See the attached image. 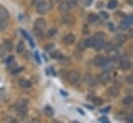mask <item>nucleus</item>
Instances as JSON below:
<instances>
[{
    "label": "nucleus",
    "instance_id": "1",
    "mask_svg": "<svg viewBox=\"0 0 133 123\" xmlns=\"http://www.w3.org/2000/svg\"><path fill=\"white\" fill-rule=\"evenodd\" d=\"M66 79L70 84H76L79 81V73L77 71H75V70H70L67 73Z\"/></svg>",
    "mask_w": 133,
    "mask_h": 123
},
{
    "label": "nucleus",
    "instance_id": "2",
    "mask_svg": "<svg viewBox=\"0 0 133 123\" xmlns=\"http://www.w3.org/2000/svg\"><path fill=\"white\" fill-rule=\"evenodd\" d=\"M34 28H35V30L36 31H40V32H42V31L46 28V22H45V20L42 19V18H38V19H36L35 22H34Z\"/></svg>",
    "mask_w": 133,
    "mask_h": 123
},
{
    "label": "nucleus",
    "instance_id": "3",
    "mask_svg": "<svg viewBox=\"0 0 133 123\" xmlns=\"http://www.w3.org/2000/svg\"><path fill=\"white\" fill-rule=\"evenodd\" d=\"M50 7H51V4L45 2V1H43L39 6H37V13L39 15H45L49 11Z\"/></svg>",
    "mask_w": 133,
    "mask_h": 123
},
{
    "label": "nucleus",
    "instance_id": "4",
    "mask_svg": "<svg viewBox=\"0 0 133 123\" xmlns=\"http://www.w3.org/2000/svg\"><path fill=\"white\" fill-rule=\"evenodd\" d=\"M104 40L103 38H95L94 40V45H93V48L96 50V51H99L101 49L104 48Z\"/></svg>",
    "mask_w": 133,
    "mask_h": 123
},
{
    "label": "nucleus",
    "instance_id": "5",
    "mask_svg": "<svg viewBox=\"0 0 133 123\" xmlns=\"http://www.w3.org/2000/svg\"><path fill=\"white\" fill-rule=\"evenodd\" d=\"M110 81V76H109V73L108 72H106V71H104V72H102L101 75L99 76V82L101 84H106V83H108Z\"/></svg>",
    "mask_w": 133,
    "mask_h": 123
},
{
    "label": "nucleus",
    "instance_id": "6",
    "mask_svg": "<svg viewBox=\"0 0 133 123\" xmlns=\"http://www.w3.org/2000/svg\"><path fill=\"white\" fill-rule=\"evenodd\" d=\"M105 63H106V60H105V58L102 55H97L94 58V64L96 66H104Z\"/></svg>",
    "mask_w": 133,
    "mask_h": 123
},
{
    "label": "nucleus",
    "instance_id": "7",
    "mask_svg": "<svg viewBox=\"0 0 133 123\" xmlns=\"http://www.w3.org/2000/svg\"><path fill=\"white\" fill-rule=\"evenodd\" d=\"M63 41H64V44H66V45H72V44L75 41V36H74L73 34H67V35L64 36Z\"/></svg>",
    "mask_w": 133,
    "mask_h": 123
},
{
    "label": "nucleus",
    "instance_id": "8",
    "mask_svg": "<svg viewBox=\"0 0 133 123\" xmlns=\"http://www.w3.org/2000/svg\"><path fill=\"white\" fill-rule=\"evenodd\" d=\"M19 84L24 89H27V88H30L31 87V82L29 80H26V79H20L19 80Z\"/></svg>",
    "mask_w": 133,
    "mask_h": 123
},
{
    "label": "nucleus",
    "instance_id": "9",
    "mask_svg": "<svg viewBox=\"0 0 133 123\" xmlns=\"http://www.w3.org/2000/svg\"><path fill=\"white\" fill-rule=\"evenodd\" d=\"M107 94L112 96V97H116L120 94V91L117 87H109V88H107Z\"/></svg>",
    "mask_w": 133,
    "mask_h": 123
},
{
    "label": "nucleus",
    "instance_id": "10",
    "mask_svg": "<svg viewBox=\"0 0 133 123\" xmlns=\"http://www.w3.org/2000/svg\"><path fill=\"white\" fill-rule=\"evenodd\" d=\"M131 67V62L129 60H122L120 62V68L122 70H127Z\"/></svg>",
    "mask_w": 133,
    "mask_h": 123
},
{
    "label": "nucleus",
    "instance_id": "11",
    "mask_svg": "<svg viewBox=\"0 0 133 123\" xmlns=\"http://www.w3.org/2000/svg\"><path fill=\"white\" fill-rule=\"evenodd\" d=\"M8 16H9V14H8L7 9L4 6H0V19H5L6 20L8 18Z\"/></svg>",
    "mask_w": 133,
    "mask_h": 123
},
{
    "label": "nucleus",
    "instance_id": "12",
    "mask_svg": "<svg viewBox=\"0 0 133 123\" xmlns=\"http://www.w3.org/2000/svg\"><path fill=\"white\" fill-rule=\"evenodd\" d=\"M3 46H4V48L6 49V51H11V50L14 49V44H12V41L9 40V39H5L4 42H3Z\"/></svg>",
    "mask_w": 133,
    "mask_h": 123
},
{
    "label": "nucleus",
    "instance_id": "13",
    "mask_svg": "<svg viewBox=\"0 0 133 123\" xmlns=\"http://www.w3.org/2000/svg\"><path fill=\"white\" fill-rule=\"evenodd\" d=\"M98 19H99V17L96 14H90L88 17V22L93 24V23H96L98 21Z\"/></svg>",
    "mask_w": 133,
    "mask_h": 123
},
{
    "label": "nucleus",
    "instance_id": "14",
    "mask_svg": "<svg viewBox=\"0 0 133 123\" xmlns=\"http://www.w3.org/2000/svg\"><path fill=\"white\" fill-rule=\"evenodd\" d=\"M133 24V16H128L123 20V25L124 26H129Z\"/></svg>",
    "mask_w": 133,
    "mask_h": 123
},
{
    "label": "nucleus",
    "instance_id": "15",
    "mask_svg": "<svg viewBox=\"0 0 133 123\" xmlns=\"http://www.w3.org/2000/svg\"><path fill=\"white\" fill-rule=\"evenodd\" d=\"M123 103H124L125 106H130V104H132L133 103V96L128 95V96L124 97V99H123Z\"/></svg>",
    "mask_w": 133,
    "mask_h": 123
},
{
    "label": "nucleus",
    "instance_id": "16",
    "mask_svg": "<svg viewBox=\"0 0 133 123\" xmlns=\"http://www.w3.org/2000/svg\"><path fill=\"white\" fill-rule=\"evenodd\" d=\"M94 40H95V38H94V37H91V38H87V39H85V40H84V42H85L86 48H91V47H93V45H94Z\"/></svg>",
    "mask_w": 133,
    "mask_h": 123
},
{
    "label": "nucleus",
    "instance_id": "17",
    "mask_svg": "<svg viewBox=\"0 0 133 123\" xmlns=\"http://www.w3.org/2000/svg\"><path fill=\"white\" fill-rule=\"evenodd\" d=\"M24 50H25V45H24V42H23V41H19L18 45H17V53L22 54V53L24 52Z\"/></svg>",
    "mask_w": 133,
    "mask_h": 123
},
{
    "label": "nucleus",
    "instance_id": "18",
    "mask_svg": "<svg viewBox=\"0 0 133 123\" xmlns=\"http://www.w3.org/2000/svg\"><path fill=\"white\" fill-rule=\"evenodd\" d=\"M126 35H124V34H118L117 36H116V41L119 44V45H121L122 42H124L125 40H126Z\"/></svg>",
    "mask_w": 133,
    "mask_h": 123
},
{
    "label": "nucleus",
    "instance_id": "19",
    "mask_svg": "<svg viewBox=\"0 0 133 123\" xmlns=\"http://www.w3.org/2000/svg\"><path fill=\"white\" fill-rule=\"evenodd\" d=\"M70 7L68 6V4H67V2H62L61 4H60V6H59V9H60V11H62V13H66L67 10L69 9Z\"/></svg>",
    "mask_w": 133,
    "mask_h": 123
},
{
    "label": "nucleus",
    "instance_id": "20",
    "mask_svg": "<svg viewBox=\"0 0 133 123\" xmlns=\"http://www.w3.org/2000/svg\"><path fill=\"white\" fill-rule=\"evenodd\" d=\"M115 49V46L112 42H107V44H104V50L106 52H111L112 50Z\"/></svg>",
    "mask_w": 133,
    "mask_h": 123
},
{
    "label": "nucleus",
    "instance_id": "21",
    "mask_svg": "<svg viewBox=\"0 0 133 123\" xmlns=\"http://www.w3.org/2000/svg\"><path fill=\"white\" fill-rule=\"evenodd\" d=\"M7 28V21L5 19H0V31H4Z\"/></svg>",
    "mask_w": 133,
    "mask_h": 123
},
{
    "label": "nucleus",
    "instance_id": "22",
    "mask_svg": "<svg viewBox=\"0 0 133 123\" xmlns=\"http://www.w3.org/2000/svg\"><path fill=\"white\" fill-rule=\"evenodd\" d=\"M44 114H46V116L52 117V116L54 115V110H53L51 107H45V108H44Z\"/></svg>",
    "mask_w": 133,
    "mask_h": 123
},
{
    "label": "nucleus",
    "instance_id": "23",
    "mask_svg": "<svg viewBox=\"0 0 133 123\" xmlns=\"http://www.w3.org/2000/svg\"><path fill=\"white\" fill-rule=\"evenodd\" d=\"M117 5H118V2H117L116 0H111V1H109V2H108L107 7H108L109 9H114V8H116V7H117Z\"/></svg>",
    "mask_w": 133,
    "mask_h": 123
},
{
    "label": "nucleus",
    "instance_id": "24",
    "mask_svg": "<svg viewBox=\"0 0 133 123\" xmlns=\"http://www.w3.org/2000/svg\"><path fill=\"white\" fill-rule=\"evenodd\" d=\"M72 21V18L69 16V15H65L63 18H62V22L64 23V24H66V23H70Z\"/></svg>",
    "mask_w": 133,
    "mask_h": 123
},
{
    "label": "nucleus",
    "instance_id": "25",
    "mask_svg": "<svg viewBox=\"0 0 133 123\" xmlns=\"http://www.w3.org/2000/svg\"><path fill=\"white\" fill-rule=\"evenodd\" d=\"M3 121H5V122H11V123L17 122V120H16L15 118H12V117H10V116H6V117H4V119H3Z\"/></svg>",
    "mask_w": 133,
    "mask_h": 123
},
{
    "label": "nucleus",
    "instance_id": "26",
    "mask_svg": "<svg viewBox=\"0 0 133 123\" xmlns=\"http://www.w3.org/2000/svg\"><path fill=\"white\" fill-rule=\"evenodd\" d=\"M44 0H32V2H31V4H32V6H35V7H37V6H39L42 2H43Z\"/></svg>",
    "mask_w": 133,
    "mask_h": 123
},
{
    "label": "nucleus",
    "instance_id": "27",
    "mask_svg": "<svg viewBox=\"0 0 133 123\" xmlns=\"http://www.w3.org/2000/svg\"><path fill=\"white\" fill-rule=\"evenodd\" d=\"M68 6L71 8V7H74L76 5V0H66Z\"/></svg>",
    "mask_w": 133,
    "mask_h": 123
},
{
    "label": "nucleus",
    "instance_id": "28",
    "mask_svg": "<svg viewBox=\"0 0 133 123\" xmlns=\"http://www.w3.org/2000/svg\"><path fill=\"white\" fill-rule=\"evenodd\" d=\"M93 101H94V103L96 104V106H101L102 104V99L101 98H99V97H95L94 99H93Z\"/></svg>",
    "mask_w": 133,
    "mask_h": 123
},
{
    "label": "nucleus",
    "instance_id": "29",
    "mask_svg": "<svg viewBox=\"0 0 133 123\" xmlns=\"http://www.w3.org/2000/svg\"><path fill=\"white\" fill-rule=\"evenodd\" d=\"M44 49H45V51H46V52H52V51H53V49H54V45H53V44L46 45Z\"/></svg>",
    "mask_w": 133,
    "mask_h": 123
},
{
    "label": "nucleus",
    "instance_id": "30",
    "mask_svg": "<svg viewBox=\"0 0 133 123\" xmlns=\"http://www.w3.org/2000/svg\"><path fill=\"white\" fill-rule=\"evenodd\" d=\"M5 52H6V49L4 48V46H0V57H3L5 55Z\"/></svg>",
    "mask_w": 133,
    "mask_h": 123
},
{
    "label": "nucleus",
    "instance_id": "31",
    "mask_svg": "<svg viewBox=\"0 0 133 123\" xmlns=\"http://www.w3.org/2000/svg\"><path fill=\"white\" fill-rule=\"evenodd\" d=\"M51 55H52V57L55 58V59H57V58H61V54H60L59 52H53Z\"/></svg>",
    "mask_w": 133,
    "mask_h": 123
},
{
    "label": "nucleus",
    "instance_id": "32",
    "mask_svg": "<svg viewBox=\"0 0 133 123\" xmlns=\"http://www.w3.org/2000/svg\"><path fill=\"white\" fill-rule=\"evenodd\" d=\"M126 82L128 83V84H133V76H128L127 78H126Z\"/></svg>",
    "mask_w": 133,
    "mask_h": 123
},
{
    "label": "nucleus",
    "instance_id": "33",
    "mask_svg": "<svg viewBox=\"0 0 133 123\" xmlns=\"http://www.w3.org/2000/svg\"><path fill=\"white\" fill-rule=\"evenodd\" d=\"M126 122H128V123L133 122V115L132 114H130V115H128V116L126 117Z\"/></svg>",
    "mask_w": 133,
    "mask_h": 123
},
{
    "label": "nucleus",
    "instance_id": "34",
    "mask_svg": "<svg viewBox=\"0 0 133 123\" xmlns=\"http://www.w3.org/2000/svg\"><path fill=\"white\" fill-rule=\"evenodd\" d=\"M78 48H79L81 50H82V49H83V50H84V49H86L85 42H84V41H81V42H79V45H78Z\"/></svg>",
    "mask_w": 133,
    "mask_h": 123
},
{
    "label": "nucleus",
    "instance_id": "35",
    "mask_svg": "<svg viewBox=\"0 0 133 123\" xmlns=\"http://www.w3.org/2000/svg\"><path fill=\"white\" fill-rule=\"evenodd\" d=\"M100 15H101V17H102V18H104V19H107V18H108V14H106L105 11H102Z\"/></svg>",
    "mask_w": 133,
    "mask_h": 123
},
{
    "label": "nucleus",
    "instance_id": "36",
    "mask_svg": "<svg viewBox=\"0 0 133 123\" xmlns=\"http://www.w3.org/2000/svg\"><path fill=\"white\" fill-rule=\"evenodd\" d=\"M92 2H93V0H85V4H86V6H90Z\"/></svg>",
    "mask_w": 133,
    "mask_h": 123
},
{
    "label": "nucleus",
    "instance_id": "37",
    "mask_svg": "<svg viewBox=\"0 0 133 123\" xmlns=\"http://www.w3.org/2000/svg\"><path fill=\"white\" fill-rule=\"evenodd\" d=\"M59 1H60V0H51L50 4H51V5H55V4H58Z\"/></svg>",
    "mask_w": 133,
    "mask_h": 123
},
{
    "label": "nucleus",
    "instance_id": "38",
    "mask_svg": "<svg viewBox=\"0 0 133 123\" xmlns=\"http://www.w3.org/2000/svg\"><path fill=\"white\" fill-rule=\"evenodd\" d=\"M55 33H56V30H55V29H51V30L49 31V35H50V36H52V35H54Z\"/></svg>",
    "mask_w": 133,
    "mask_h": 123
},
{
    "label": "nucleus",
    "instance_id": "39",
    "mask_svg": "<svg viewBox=\"0 0 133 123\" xmlns=\"http://www.w3.org/2000/svg\"><path fill=\"white\" fill-rule=\"evenodd\" d=\"M99 120L100 121H102V122H108V119H107V118H105V117H101Z\"/></svg>",
    "mask_w": 133,
    "mask_h": 123
},
{
    "label": "nucleus",
    "instance_id": "40",
    "mask_svg": "<svg viewBox=\"0 0 133 123\" xmlns=\"http://www.w3.org/2000/svg\"><path fill=\"white\" fill-rule=\"evenodd\" d=\"M21 70H23V68L22 67H20V68H18V69H15L14 71H12V73H18L19 71H21Z\"/></svg>",
    "mask_w": 133,
    "mask_h": 123
},
{
    "label": "nucleus",
    "instance_id": "41",
    "mask_svg": "<svg viewBox=\"0 0 133 123\" xmlns=\"http://www.w3.org/2000/svg\"><path fill=\"white\" fill-rule=\"evenodd\" d=\"M109 110H110V107H108V108H105V109L101 110V112H102V113H105V112H108Z\"/></svg>",
    "mask_w": 133,
    "mask_h": 123
},
{
    "label": "nucleus",
    "instance_id": "42",
    "mask_svg": "<svg viewBox=\"0 0 133 123\" xmlns=\"http://www.w3.org/2000/svg\"><path fill=\"white\" fill-rule=\"evenodd\" d=\"M129 37L133 38V29H130V30H129Z\"/></svg>",
    "mask_w": 133,
    "mask_h": 123
},
{
    "label": "nucleus",
    "instance_id": "43",
    "mask_svg": "<svg viewBox=\"0 0 133 123\" xmlns=\"http://www.w3.org/2000/svg\"><path fill=\"white\" fill-rule=\"evenodd\" d=\"M97 7L99 8V7H102V2H98L97 3Z\"/></svg>",
    "mask_w": 133,
    "mask_h": 123
},
{
    "label": "nucleus",
    "instance_id": "44",
    "mask_svg": "<svg viewBox=\"0 0 133 123\" xmlns=\"http://www.w3.org/2000/svg\"><path fill=\"white\" fill-rule=\"evenodd\" d=\"M128 2H129L130 4H132V5H133V0H128Z\"/></svg>",
    "mask_w": 133,
    "mask_h": 123
}]
</instances>
